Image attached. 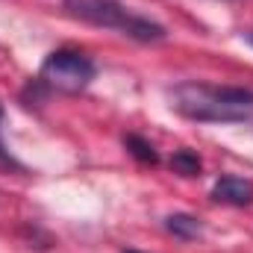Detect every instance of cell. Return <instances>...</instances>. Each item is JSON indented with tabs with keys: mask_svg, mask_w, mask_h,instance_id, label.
Returning <instances> with one entry per match:
<instances>
[{
	"mask_svg": "<svg viewBox=\"0 0 253 253\" xmlns=\"http://www.w3.org/2000/svg\"><path fill=\"white\" fill-rule=\"evenodd\" d=\"M171 109L203 124H242L253 118V88L180 83L168 91Z\"/></svg>",
	"mask_w": 253,
	"mask_h": 253,
	"instance_id": "cell-1",
	"label": "cell"
},
{
	"mask_svg": "<svg viewBox=\"0 0 253 253\" xmlns=\"http://www.w3.org/2000/svg\"><path fill=\"white\" fill-rule=\"evenodd\" d=\"M62 9L65 15H71L83 24H91L100 30H115L141 44H159L168 39V30L159 21L135 15L118 0H62Z\"/></svg>",
	"mask_w": 253,
	"mask_h": 253,
	"instance_id": "cell-2",
	"label": "cell"
},
{
	"mask_svg": "<svg viewBox=\"0 0 253 253\" xmlns=\"http://www.w3.org/2000/svg\"><path fill=\"white\" fill-rule=\"evenodd\" d=\"M94 74H97V65L91 62V56H85L83 50H74V47H59V50L47 53V59L42 62L39 83L47 91L80 94L91 85Z\"/></svg>",
	"mask_w": 253,
	"mask_h": 253,
	"instance_id": "cell-3",
	"label": "cell"
},
{
	"mask_svg": "<svg viewBox=\"0 0 253 253\" xmlns=\"http://www.w3.org/2000/svg\"><path fill=\"white\" fill-rule=\"evenodd\" d=\"M212 200L227 206H251L253 203V183L242 177H221L212 186Z\"/></svg>",
	"mask_w": 253,
	"mask_h": 253,
	"instance_id": "cell-4",
	"label": "cell"
},
{
	"mask_svg": "<svg viewBox=\"0 0 253 253\" xmlns=\"http://www.w3.org/2000/svg\"><path fill=\"white\" fill-rule=\"evenodd\" d=\"M165 230L174 236V239H183V242H191L203 233V224L194 218V215H186V212H174L165 218Z\"/></svg>",
	"mask_w": 253,
	"mask_h": 253,
	"instance_id": "cell-5",
	"label": "cell"
},
{
	"mask_svg": "<svg viewBox=\"0 0 253 253\" xmlns=\"http://www.w3.org/2000/svg\"><path fill=\"white\" fill-rule=\"evenodd\" d=\"M171 168H174V174H180V177H200L203 162H200V156H197L194 150L183 147V150H177V153L171 156Z\"/></svg>",
	"mask_w": 253,
	"mask_h": 253,
	"instance_id": "cell-6",
	"label": "cell"
},
{
	"mask_svg": "<svg viewBox=\"0 0 253 253\" xmlns=\"http://www.w3.org/2000/svg\"><path fill=\"white\" fill-rule=\"evenodd\" d=\"M124 144L138 162H144V165H156V162H159V153H156V147H153L147 138H141V135H126Z\"/></svg>",
	"mask_w": 253,
	"mask_h": 253,
	"instance_id": "cell-7",
	"label": "cell"
},
{
	"mask_svg": "<svg viewBox=\"0 0 253 253\" xmlns=\"http://www.w3.org/2000/svg\"><path fill=\"white\" fill-rule=\"evenodd\" d=\"M0 171H15V174H27V168L9 153L6 141H3V103H0Z\"/></svg>",
	"mask_w": 253,
	"mask_h": 253,
	"instance_id": "cell-8",
	"label": "cell"
},
{
	"mask_svg": "<svg viewBox=\"0 0 253 253\" xmlns=\"http://www.w3.org/2000/svg\"><path fill=\"white\" fill-rule=\"evenodd\" d=\"M245 39H248V42L253 44V30H251V33H245Z\"/></svg>",
	"mask_w": 253,
	"mask_h": 253,
	"instance_id": "cell-9",
	"label": "cell"
},
{
	"mask_svg": "<svg viewBox=\"0 0 253 253\" xmlns=\"http://www.w3.org/2000/svg\"><path fill=\"white\" fill-rule=\"evenodd\" d=\"M124 253H138V251H124Z\"/></svg>",
	"mask_w": 253,
	"mask_h": 253,
	"instance_id": "cell-10",
	"label": "cell"
}]
</instances>
